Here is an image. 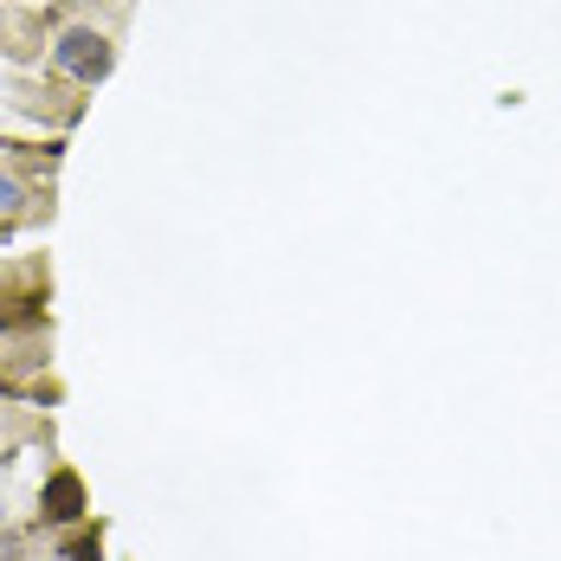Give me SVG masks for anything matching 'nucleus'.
Segmentation results:
<instances>
[{
	"label": "nucleus",
	"mask_w": 561,
	"mask_h": 561,
	"mask_svg": "<svg viewBox=\"0 0 561 561\" xmlns=\"http://www.w3.org/2000/svg\"><path fill=\"white\" fill-rule=\"evenodd\" d=\"M53 65L65 71V78H78V84H98V78H111V39L71 26V33L53 46Z\"/></svg>",
	"instance_id": "nucleus-1"
},
{
	"label": "nucleus",
	"mask_w": 561,
	"mask_h": 561,
	"mask_svg": "<svg viewBox=\"0 0 561 561\" xmlns=\"http://www.w3.org/2000/svg\"><path fill=\"white\" fill-rule=\"evenodd\" d=\"M78 510H84V484H78L71 471H58L53 484H46V516H53V523H71Z\"/></svg>",
	"instance_id": "nucleus-2"
},
{
	"label": "nucleus",
	"mask_w": 561,
	"mask_h": 561,
	"mask_svg": "<svg viewBox=\"0 0 561 561\" xmlns=\"http://www.w3.org/2000/svg\"><path fill=\"white\" fill-rule=\"evenodd\" d=\"M0 561H13V542H7V536H0Z\"/></svg>",
	"instance_id": "nucleus-4"
},
{
	"label": "nucleus",
	"mask_w": 561,
	"mask_h": 561,
	"mask_svg": "<svg viewBox=\"0 0 561 561\" xmlns=\"http://www.w3.org/2000/svg\"><path fill=\"white\" fill-rule=\"evenodd\" d=\"M20 207V181L13 174H0V214H13Z\"/></svg>",
	"instance_id": "nucleus-3"
}]
</instances>
